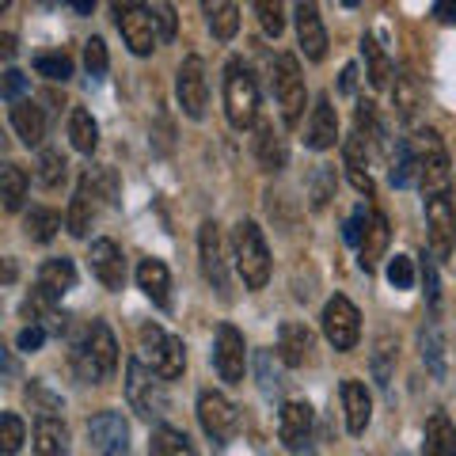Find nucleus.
<instances>
[{
  "label": "nucleus",
  "mask_w": 456,
  "mask_h": 456,
  "mask_svg": "<svg viewBox=\"0 0 456 456\" xmlns=\"http://www.w3.org/2000/svg\"><path fill=\"white\" fill-rule=\"evenodd\" d=\"M95 4H92V0H73V12H80V16H88V12H92Z\"/></svg>",
  "instance_id": "58"
},
{
  "label": "nucleus",
  "mask_w": 456,
  "mask_h": 456,
  "mask_svg": "<svg viewBox=\"0 0 456 456\" xmlns=\"http://www.w3.org/2000/svg\"><path fill=\"white\" fill-rule=\"evenodd\" d=\"M27 187H31L27 171H23L20 164H4V171H0V198H4V209H8V213H20V209H23Z\"/></svg>",
  "instance_id": "35"
},
{
  "label": "nucleus",
  "mask_w": 456,
  "mask_h": 456,
  "mask_svg": "<svg viewBox=\"0 0 456 456\" xmlns=\"http://www.w3.org/2000/svg\"><path fill=\"white\" fill-rule=\"evenodd\" d=\"M430 12L437 16V23H445V27H452V23H456V4H449V0H437V4H434Z\"/></svg>",
  "instance_id": "56"
},
{
  "label": "nucleus",
  "mask_w": 456,
  "mask_h": 456,
  "mask_svg": "<svg viewBox=\"0 0 456 456\" xmlns=\"http://www.w3.org/2000/svg\"><path fill=\"white\" fill-rule=\"evenodd\" d=\"M323 335H327V342H331L335 350H342V354L358 346V338H362V312L354 308L350 297L335 293L331 301L323 305Z\"/></svg>",
  "instance_id": "12"
},
{
  "label": "nucleus",
  "mask_w": 456,
  "mask_h": 456,
  "mask_svg": "<svg viewBox=\"0 0 456 456\" xmlns=\"http://www.w3.org/2000/svg\"><path fill=\"white\" fill-rule=\"evenodd\" d=\"M4 373H8V377H16V362H12V354H4Z\"/></svg>",
  "instance_id": "60"
},
{
  "label": "nucleus",
  "mask_w": 456,
  "mask_h": 456,
  "mask_svg": "<svg viewBox=\"0 0 456 456\" xmlns=\"http://www.w3.org/2000/svg\"><path fill=\"white\" fill-rule=\"evenodd\" d=\"M35 456H69V430L57 415H38V422H35Z\"/></svg>",
  "instance_id": "27"
},
{
  "label": "nucleus",
  "mask_w": 456,
  "mask_h": 456,
  "mask_svg": "<svg viewBox=\"0 0 456 456\" xmlns=\"http://www.w3.org/2000/svg\"><path fill=\"white\" fill-rule=\"evenodd\" d=\"M4 281H8V285L16 281V263H12V259H4Z\"/></svg>",
  "instance_id": "59"
},
{
  "label": "nucleus",
  "mask_w": 456,
  "mask_h": 456,
  "mask_svg": "<svg viewBox=\"0 0 456 456\" xmlns=\"http://www.w3.org/2000/svg\"><path fill=\"white\" fill-rule=\"evenodd\" d=\"M73 285H77V266L69 259H46L38 266V289H46L57 301H61Z\"/></svg>",
  "instance_id": "30"
},
{
  "label": "nucleus",
  "mask_w": 456,
  "mask_h": 456,
  "mask_svg": "<svg viewBox=\"0 0 456 456\" xmlns=\"http://www.w3.org/2000/svg\"><path fill=\"white\" fill-rule=\"evenodd\" d=\"M274 95H278V107H281V122L285 126L301 122V114L308 107V88H305L297 53H281L274 61Z\"/></svg>",
  "instance_id": "8"
},
{
  "label": "nucleus",
  "mask_w": 456,
  "mask_h": 456,
  "mask_svg": "<svg viewBox=\"0 0 456 456\" xmlns=\"http://www.w3.org/2000/svg\"><path fill=\"white\" fill-rule=\"evenodd\" d=\"M88 437L99 456H130V422L118 411H99L88 422Z\"/></svg>",
  "instance_id": "16"
},
{
  "label": "nucleus",
  "mask_w": 456,
  "mask_h": 456,
  "mask_svg": "<svg viewBox=\"0 0 456 456\" xmlns=\"http://www.w3.org/2000/svg\"><path fill=\"white\" fill-rule=\"evenodd\" d=\"M175 95H179V107L187 118H202L206 114V99H209V84H206V61L198 53L183 57L179 65V77H175Z\"/></svg>",
  "instance_id": "13"
},
{
  "label": "nucleus",
  "mask_w": 456,
  "mask_h": 456,
  "mask_svg": "<svg viewBox=\"0 0 456 456\" xmlns=\"http://www.w3.org/2000/svg\"><path fill=\"white\" fill-rule=\"evenodd\" d=\"M362 53H365V77H369V84L373 88H384L388 84V77H392V61H388V53L380 50V42H377V35H365L362 38Z\"/></svg>",
  "instance_id": "39"
},
{
  "label": "nucleus",
  "mask_w": 456,
  "mask_h": 456,
  "mask_svg": "<svg viewBox=\"0 0 456 456\" xmlns=\"http://www.w3.org/2000/svg\"><path fill=\"white\" fill-rule=\"evenodd\" d=\"M69 141H73V149L84 152V156L95 152V145H99V126L92 118V110L73 107V114H69Z\"/></svg>",
  "instance_id": "32"
},
{
  "label": "nucleus",
  "mask_w": 456,
  "mask_h": 456,
  "mask_svg": "<svg viewBox=\"0 0 456 456\" xmlns=\"http://www.w3.org/2000/svg\"><path fill=\"white\" fill-rule=\"evenodd\" d=\"M206 20H209V31L217 42H232L240 31V8L228 4V0H217V4H206Z\"/></svg>",
  "instance_id": "37"
},
{
  "label": "nucleus",
  "mask_w": 456,
  "mask_h": 456,
  "mask_svg": "<svg viewBox=\"0 0 456 456\" xmlns=\"http://www.w3.org/2000/svg\"><path fill=\"white\" fill-rule=\"evenodd\" d=\"M65 167H69V160L61 156V149H42V152H38V167H35L38 187L57 191V187L65 183Z\"/></svg>",
  "instance_id": "41"
},
{
  "label": "nucleus",
  "mask_w": 456,
  "mask_h": 456,
  "mask_svg": "<svg viewBox=\"0 0 456 456\" xmlns=\"http://www.w3.org/2000/svg\"><path fill=\"white\" fill-rule=\"evenodd\" d=\"M388 281H392V289H411V285H415V263H411L407 255H392L388 259Z\"/></svg>",
  "instance_id": "48"
},
{
  "label": "nucleus",
  "mask_w": 456,
  "mask_h": 456,
  "mask_svg": "<svg viewBox=\"0 0 456 456\" xmlns=\"http://www.w3.org/2000/svg\"><path fill=\"white\" fill-rule=\"evenodd\" d=\"M422 285H426V301H430V308L441 305V285H437V266L430 255H422Z\"/></svg>",
  "instance_id": "52"
},
{
  "label": "nucleus",
  "mask_w": 456,
  "mask_h": 456,
  "mask_svg": "<svg viewBox=\"0 0 456 456\" xmlns=\"http://www.w3.org/2000/svg\"><path fill=\"white\" fill-rule=\"evenodd\" d=\"M213 365H217V377L224 384H244L248 346H244V335H240L232 323L217 327V338H213Z\"/></svg>",
  "instance_id": "14"
},
{
  "label": "nucleus",
  "mask_w": 456,
  "mask_h": 456,
  "mask_svg": "<svg viewBox=\"0 0 456 456\" xmlns=\"http://www.w3.org/2000/svg\"><path fill=\"white\" fill-rule=\"evenodd\" d=\"M338 141V114L331 107V95H320L316 107H312V118H308V130H305V145L308 149H331Z\"/></svg>",
  "instance_id": "20"
},
{
  "label": "nucleus",
  "mask_w": 456,
  "mask_h": 456,
  "mask_svg": "<svg viewBox=\"0 0 456 456\" xmlns=\"http://www.w3.org/2000/svg\"><path fill=\"white\" fill-rule=\"evenodd\" d=\"M149 456H198L191 437L183 430H171V426H156L152 441H149Z\"/></svg>",
  "instance_id": "36"
},
{
  "label": "nucleus",
  "mask_w": 456,
  "mask_h": 456,
  "mask_svg": "<svg viewBox=\"0 0 456 456\" xmlns=\"http://www.w3.org/2000/svg\"><path fill=\"white\" fill-rule=\"evenodd\" d=\"M255 160L263 171H281L289 164V145H285L281 130H274V122H259L255 130Z\"/></svg>",
  "instance_id": "25"
},
{
  "label": "nucleus",
  "mask_w": 456,
  "mask_h": 456,
  "mask_svg": "<svg viewBox=\"0 0 456 456\" xmlns=\"http://www.w3.org/2000/svg\"><path fill=\"white\" fill-rule=\"evenodd\" d=\"M419 346H422V362H426V369H430L437 380H445V373H449V362H445V335H441V327H437L434 320H430V323H422Z\"/></svg>",
  "instance_id": "31"
},
{
  "label": "nucleus",
  "mask_w": 456,
  "mask_h": 456,
  "mask_svg": "<svg viewBox=\"0 0 456 456\" xmlns=\"http://www.w3.org/2000/svg\"><path fill=\"white\" fill-rule=\"evenodd\" d=\"M73 369L84 384H103L114 377V369H118V342H114V331L103 320L88 323L84 335L73 342Z\"/></svg>",
  "instance_id": "1"
},
{
  "label": "nucleus",
  "mask_w": 456,
  "mask_h": 456,
  "mask_svg": "<svg viewBox=\"0 0 456 456\" xmlns=\"http://www.w3.org/2000/svg\"><path fill=\"white\" fill-rule=\"evenodd\" d=\"M88 266H92V274L103 281V289L118 293L126 285V259H122V251L114 240H95L88 248Z\"/></svg>",
  "instance_id": "18"
},
{
  "label": "nucleus",
  "mask_w": 456,
  "mask_h": 456,
  "mask_svg": "<svg viewBox=\"0 0 456 456\" xmlns=\"http://www.w3.org/2000/svg\"><path fill=\"white\" fill-rule=\"evenodd\" d=\"M0 53H4L8 61L16 57V35H0Z\"/></svg>",
  "instance_id": "57"
},
{
  "label": "nucleus",
  "mask_w": 456,
  "mask_h": 456,
  "mask_svg": "<svg viewBox=\"0 0 456 456\" xmlns=\"http://www.w3.org/2000/svg\"><path fill=\"white\" fill-rule=\"evenodd\" d=\"M156 12V23H160V42H171L175 38V8L171 4H152Z\"/></svg>",
  "instance_id": "54"
},
{
  "label": "nucleus",
  "mask_w": 456,
  "mask_h": 456,
  "mask_svg": "<svg viewBox=\"0 0 456 456\" xmlns=\"http://www.w3.org/2000/svg\"><path fill=\"white\" fill-rule=\"evenodd\" d=\"M224 114L232 130H251L259 118V84L244 65V57H232L224 65Z\"/></svg>",
  "instance_id": "3"
},
{
  "label": "nucleus",
  "mask_w": 456,
  "mask_h": 456,
  "mask_svg": "<svg viewBox=\"0 0 456 456\" xmlns=\"http://www.w3.org/2000/svg\"><path fill=\"white\" fill-rule=\"evenodd\" d=\"M137 285L145 289V297L156 305V308H171V274L160 259H141L137 266Z\"/></svg>",
  "instance_id": "26"
},
{
  "label": "nucleus",
  "mask_w": 456,
  "mask_h": 456,
  "mask_svg": "<svg viewBox=\"0 0 456 456\" xmlns=\"http://www.w3.org/2000/svg\"><path fill=\"white\" fill-rule=\"evenodd\" d=\"M392 103H395V114L403 122H415L419 118V107H422V88L419 80L411 73H399L395 77V88H392Z\"/></svg>",
  "instance_id": "33"
},
{
  "label": "nucleus",
  "mask_w": 456,
  "mask_h": 456,
  "mask_svg": "<svg viewBox=\"0 0 456 456\" xmlns=\"http://www.w3.org/2000/svg\"><path fill=\"white\" fill-rule=\"evenodd\" d=\"M8 118H12V130L20 134V141L27 149H38L42 141H46V114H42V107L35 103V99H20V103H12Z\"/></svg>",
  "instance_id": "22"
},
{
  "label": "nucleus",
  "mask_w": 456,
  "mask_h": 456,
  "mask_svg": "<svg viewBox=\"0 0 456 456\" xmlns=\"http://www.w3.org/2000/svg\"><path fill=\"white\" fill-rule=\"evenodd\" d=\"M278 437L293 456H308L312 449H316L312 445V437H316V411H312L305 399H289V403H281V411H278Z\"/></svg>",
  "instance_id": "10"
},
{
  "label": "nucleus",
  "mask_w": 456,
  "mask_h": 456,
  "mask_svg": "<svg viewBox=\"0 0 456 456\" xmlns=\"http://www.w3.org/2000/svg\"><path fill=\"white\" fill-rule=\"evenodd\" d=\"M198 422H202V430L217 441V445H224V441H232L236 426H240V411L228 395L202 392L198 395Z\"/></svg>",
  "instance_id": "15"
},
{
  "label": "nucleus",
  "mask_w": 456,
  "mask_h": 456,
  "mask_svg": "<svg viewBox=\"0 0 456 456\" xmlns=\"http://www.w3.org/2000/svg\"><path fill=\"white\" fill-rule=\"evenodd\" d=\"M354 134L365 137L369 145H377V141H384V122L377 118L373 99H358V110H354Z\"/></svg>",
  "instance_id": "42"
},
{
  "label": "nucleus",
  "mask_w": 456,
  "mask_h": 456,
  "mask_svg": "<svg viewBox=\"0 0 456 456\" xmlns=\"http://www.w3.org/2000/svg\"><path fill=\"white\" fill-rule=\"evenodd\" d=\"M426 240H430L434 259H449V255H452V244H456V209L449 202V194L426 202Z\"/></svg>",
  "instance_id": "17"
},
{
  "label": "nucleus",
  "mask_w": 456,
  "mask_h": 456,
  "mask_svg": "<svg viewBox=\"0 0 456 456\" xmlns=\"http://www.w3.org/2000/svg\"><path fill=\"white\" fill-rule=\"evenodd\" d=\"M23 92H27V77L20 73V69H4V80H0V95H4L8 103H20V99H27Z\"/></svg>",
  "instance_id": "50"
},
{
  "label": "nucleus",
  "mask_w": 456,
  "mask_h": 456,
  "mask_svg": "<svg viewBox=\"0 0 456 456\" xmlns=\"http://www.w3.org/2000/svg\"><path fill=\"white\" fill-rule=\"evenodd\" d=\"M338 92H342V95H354V92H358V65H346V69H342Z\"/></svg>",
  "instance_id": "55"
},
{
  "label": "nucleus",
  "mask_w": 456,
  "mask_h": 456,
  "mask_svg": "<svg viewBox=\"0 0 456 456\" xmlns=\"http://www.w3.org/2000/svg\"><path fill=\"white\" fill-rule=\"evenodd\" d=\"M388 240H392V228H388V217H384L380 209H373V217H369L365 232H362V248H358V266L365 274H373L377 263L384 259V251H388Z\"/></svg>",
  "instance_id": "21"
},
{
  "label": "nucleus",
  "mask_w": 456,
  "mask_h": 456,
  "mask_svg": "<svg viewBox=\"0 0 456 456\" xmlns=\"http://www.w3.org/2000/svg\"><path fill=\"white\" fill-rule=\"evenodd\" d=\"M369 369H373V380L384 392H392V377H395V338L380 335L373 346V358H369Z\"/></svg>",
  "instance_id": "38"
},
{
  "label": "nucleus",
  "mask_w": 456,
  "mask_h": 456,
  "mask_svg": "<svg viewBox=\"0 0 456 456\" xmlns=\"http://www.w3.org/2000/svg\"><path fill=\"white\" fill-rule=\"evenodd\" d=\"M297 42H301V53L308 61H323L327 57V31L316 4H297Z\"/></svg>",
  "instance_id": "19"
},
{
  "label": "nucleus",
  "mask_w": 456,
  "mask_h": 456,
  "mask_svg": "<svg viewBox=\"0 0 456 456\" xmlns=\"http://www.w3.org/2000/svg\"><path fill=\"white\" fill-rule=\"evenodd\" d=\"M415 152H419V187L422 198L434 202V198H445L452 187V164H449V152L441 145L437 130H422L415 137Z\"/></svg>",
  "instance_id": "7"
},
{
  "label": "nucleus",
  "mask_w": 456,
  "mask_h": 456,
  "mask_svg": "<svg viewBox=\"0 0 456 456\" xmlns=\"http://www.w3.org/2000/svg\"><path fill=\"white\" fill-rule=\"evenodd\" d=\"M141 362H145L156 377L164 380H179L183 369H187V346H183L179 335H167L164 327L156 323H141Z\"/></svg>",
  "instance_id": "4"
},
{
  "label": "nucleus",
  "mask_w": 456,
  "mask_h": 456,
  "mask_svg": "<svg viewBox=\"0 0 456 456\" xmlns=\"http://www.w3.org/2000/svg\"><path fill=\"white\" fill-rule=\"evenodd\" d=\"M278 358H281V365H289V369H301L312 358V331L305 323L285 320L278 327Z\"/></svg>",
  "instance_id": "23"
},
{
  "label": "nucleus",
  "mask_w": 456,
  "mask_h": 456,
  "mask_svg": "<svg viewBox=\"0 0 456 456\" xmlns=\"http://www.w3.org/2000/svg\"><path fill=\"white\" fill-rule=\"evenodd\" d=\"M114 23L137 57H149L160 46V23H156V12L149 4H114Z\"/></svg>",
  "instance_id": "9"
},
{
  "label": "nucleus",
  "mask_w": 456,
  "mask_h": 456,
  "mask_svg": "<svg viewBox=\"0 0 456 456\" xmlns=\"http://www.w3.org/2000/svg\"><path fill=\"white\" fill-rule=\"evenodd\" d=\"M23 437H27V426L16 411H8V415H0V452L4 456H16L23 449Z\"/></svg>",
  "instance_id": "43"
},
{
  "label": "nucleus",
  "mask_w": 456,
  "mask_h": 456,
  "mask_svg": "<svg viewBox=\"0 0 456 456\" xmlns=\"http://www.w3.org/2000/svg\"><path fill=\"white\" fill-rule=\"evenodd\" d=\"M369 217H373V206L362 202L358 209H354V217H350L346 224H342V236H346V244H350V248H362V232H365Z\"/></svg>",
  "instance_id": "49"
},
{
  "label": "nucleus",
  "mask_w": 456,
  "mask_h": 456,
  "mask_svg": "<svg viewBox=\"0 0 456 456\" xmlns=\"http://www.w3.org/2000/svg\"><path fill=\"white\" fill-rule=\"evenodd\" d=\"M419 183V152H415V141L411 137H399L392 145V187L395 191H407Z\"/></svg>",
  "instance_id": "28"
},
{
  "label": "nucleus",
  "mask_w": 456,
  "mask_h": 456,
  "mask_svg": "<svg viewBox=\"0 0 456 456\" xmlns=\"http://www.w3.org/2000/svg\"><path fill=\"white\" fill-rule=\"evenodd\" d=\"M198 259H202L206 281L217 289L221 301H228L232 297V281H228V259H224V240L217 221H202V228H198Z\"/></svg>",
  "instance_id": "11"
},
{
  "label": "nucleus",
  "mask_w": 456,
  "mask_h": 456,
  "mask_svg": "<svg viewBox=\"0 0 456 456\" xmlns=\"http://www.w3.org/2000/svg\"><path fill=\"white\" fill-rule=\"evenodd\" d=\"M35 73L38 77H46V80H69L73 77V61H69L65 53H38L35 57Z\"/></svg>",
  "instance_id": "45"
},
{
  "label": "nucleus",
  "mask_w": 456,
  "mask_h": 456,
  "mask_svg": "<svg viewBox=\"0 0 456 456\" xmlns=\"http://www.w3.org/2000/svg\"><path fill=\"white\" fill-rule=\"evenodd\" d=\"M232 248H236V270L248 289H263L270 281V248L263 240V228L255 221H240L232 228Z\"/></svg>",
  "instance_id": "6"
},
{
  "label": "nucleus",
  "mask_w": 456,
  "mask_h": 456,
  "mask_svg": "<svg viewBox=\"0 0 456 456\" xmlns=\"http://www.w3.org/2000/svg\"><path fill=\"white\" fill-rule=\"evenodd\" d=\"M422 456H456V426L445 411H434L426 422V452Z\"/></svg>",
  "instance_id": "29"
},
{
  "label": "nucleus",
  "mask_w": 456,
  "mask_h": 456,
  "mask_svg": "<svg viewBox=\"0 0 456 456\" xmlns=\"http://www.w3.org/2000/svg\"><path fill=\"white\" fill-rule=\"evenodd\" d=\"M57 228H61V213H57V209L35 206V209L23 217V232L31 236L35 244H50V240L57 236Z\"/></svg>",
  "instance_id": "40"
},
{
  "label": "nucleus",
  "mask_w": 456,
  "mask_h": 456,
  "mask_svg": "<svg viewBox=\"0 0 456 456\" xmlns=\"http://www.w3.org/2000/svg\"><path fill=\"white\" fill-rule=\"evenodd\" d=\"M84 65H88V77L92 80H103V73L110 69V57H107V42L103 38H88V42H84Z\"/></svg>",
  "instance_id": "46"
},
{
  "label": "nucleus",
  "mask_w": 456,
  "mask_h": 456,
  "mask_svg": "<svg viewBox=\"0 0 456 456\" xmlns=\"http://www.w3.org/2000/svg\"><path fill=\"white\" fill-rule=\"evenodd\" d=\"M126 399H130V407L145 422L164 419L167 407H171L167 388H164V377H156L141 358H130V365H126Z\"/></svg>",
  "instance_id": "5"
},
{
  "label": "nucleus",
  "mask_w": 456,
  "mask_h": 456,
  "mask_svg": "<svg viewBox=\"0 0 456 456\" xmlns=\"http://www.w3.org/2000/svg\"><path fill=\"white\" fill-rule=\"evenodd\" d=\"M99 194L107 198V202H118V187H114V175L103 167H88L77 183V194L73 202H69V217H65V228L73 232L77 240L88 236V228L99 213Z\"/></svg>",
  "instance_id": "2"
},
{
  "label": "nucleus",
  "mask_w": 456,
  "mask_h": 456,
  "mask_svg": "<svg viewBox=\"0 0 456 456\" xmlns=\"http://www.w3.org/2000/svg\"><path fill=\"white\" fill-rule=\"evenodd\" d=\"M255 16H259V23H263V31L270 35V38H278L281 31H285V8L278 4H270V0H259V4H255Z\"/></svg>",
  "instance_id": "47"
},
{
  "label": "nucleus",
  "mask_w": 456,
  "mask_h": 456,
  "mask_svg": "<svg viewBox=\"0 0 456 456\" xmlns=\"http://www.w3.org/2000/svg\"><path fill=\"white\" fill-rule=\"evenodd\" d=\"M342 411H346V430L358 437L373 419V395L362 380H342Z\"/></svg>",
  "instance_id": "24"
},
{
  "label": "nucleus",
  "mask_w": 456,
  "mask_h": 456,
  "mask_svg": "<svg viewBox=\"0 0 456 456\" xmlns=\"http://www.w3.org/2000/svg\"><path fill=\"white\" fill-rule=\"evenodd\" d=\"M281 358H274L270 350H255V377H259V392L266 399H278L285 392V373H281Z\"/></svg>",
  "instance_id": "34"
},
{
  "label": "nucleus",
  "mask_w": 456,
  "mask_h": 456,
  "mask_svg": "<svg viewBox=\"0 0 456 456\" xmlns=\"http://www.w3.org/2000/svg\"><path fill=\"white\" fill-rule=\"evenodd\" d=\"M42 342H46V327H42V323H31V327H23V331L16 335V350L35 354V350H42Z\"/></svg>",
  "instance_id": "53"
},
{
  "label": "nucleus",
  "mask_w": 456,
  "mask_h": 456,
  "mask_svg": "<svg viewBox=\"0 0 456 456\" xmlns=\"http://www.w3.org/2000/svg\"><path fill=\"white\" fill-rule=\"evenodd\" d=\"M27 399H35V403L42 407V415H53V411H61V407H65V403H61V395H53V392L42 388V380H31V384H27Z\"/></svg>",
  "instance_id": "51"
},
{
  "label": "nucleus",
  "mask_w": 456,
  "mask_h": 456,
  "mask_svg": "<svg viewBox=\"0 0 456 456\" xmlns=\"http://www.w3.org/2000/svg\"><path fill=\"white\" fill-rule=\"evenodd\" d=\"M308 198H312V209H323L335 198V171L331 167H316V171H312Z\"/></svg>",
  "instance_id": "44"
}]
</instances>
